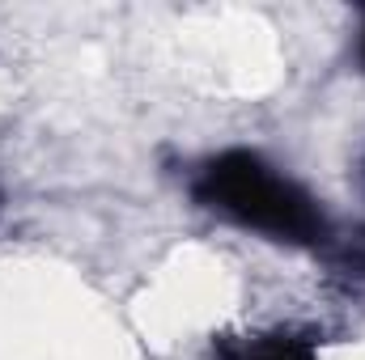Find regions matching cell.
<instances>
[{"instance_id": "6da1fadb", "label": "cell", "mask_w": 365, "mask_h": 360, "mask_svg": "<svg viewBox=\"0 0 365 360\" xmlns=\"http://www.w3.org/2000/svg\"><path fill=\"white\" fill-rule=\"evenodd\" d=\"M187 195L195 208L259 233L276 246H293L319 259H331L344 271L365 280V233L349 238L340 221L327 212V203L302 186L289 170H280L259 149H221L204 162H195Z\"/></svg>"}, {"instance_id": "7a4b0ae2", "label": "cell", "mask_w": 365, "mask_h": 360, "mask_svg": "<svg viewBox=\"0 0 365 360\" xmlns=\"http://www.w3.org/2000/svg\"><path fill=\"white\" fill-rule=\"evenodd\" d=\"M319 352L323 335L314 327H272L212 339V360H319Z\"/></svg>"}, {"instance_id": "3957f363", "label": "cell", "mask_w": 365, "mask_h": 360, "mask_svg": "<svg viewBox=\"0 0 365 360\" xmlns=\"http://www.w3.org/2000/svg\"><path fill=\"white\" fill-rule=\"evenodd\" d=\"M353 60H357V68L365 73V9H361V30H357V47H353Z\"/></svg>"}, {"instance_id": "277c9868", "label": "cell", "mask_w": 365, "mask_h": 360, "mask_svg": "<svg viewBox=\"0 0 365 360\" xmlns=\"http://www.w3.org/2000/svg\"><path fill=\"white\" fill-rule=\"evenodd\" d=\"M0 203H4V195H0Z\"/></svg>"}, {"instance_id": "5b68a950", "label": "cell", "mask_w": 365, "mask_h": 360, "mask_svg": "<svg viewBox=\"0 0 365 360\" xmlns=\"http://www.w3.org/2000/svg\"><path fill=\"white\" fill-rule=\"evenodd\" d=\"M361 170H365V162H361Z\"/></svg>"}]
</instances>
